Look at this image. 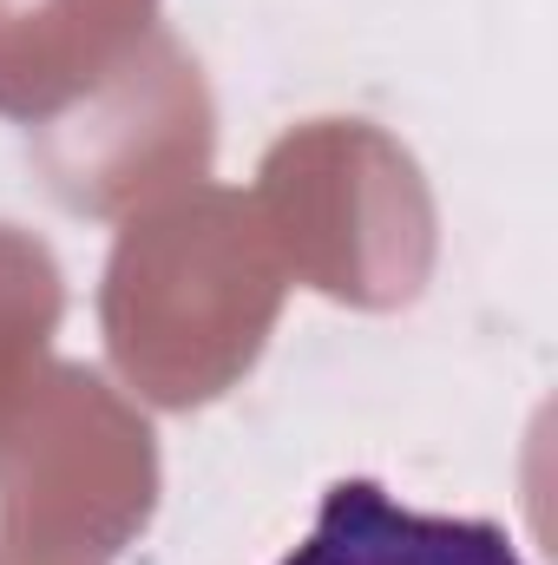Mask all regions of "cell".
I'll list each match as a JSON object with an SVG mask.
<instances>
[{
  "label": "cell",
  "instance_id": "6da1fadb",
  "mask_svg": "<svg viewBox=\"0 0 558 565\" xmlns=\"http://www.w3.org/2000/svg\"><path fill=\"white\" fill-rule=\"evenodd\" d=\"M277 565H526L506 526L420 513L382 480H335Z\"/></svg>",
  "mask_w": 558,
  "mask_h": 565
}]
</instances>
